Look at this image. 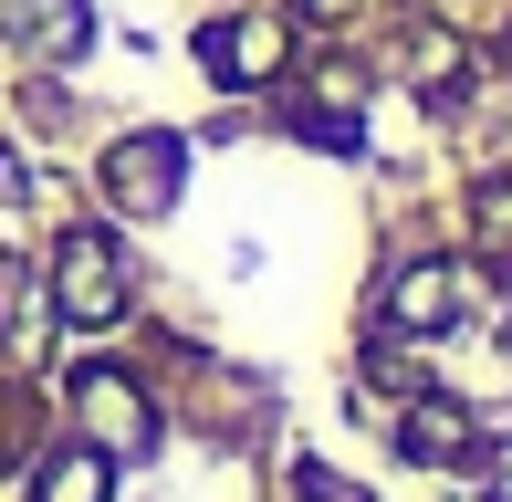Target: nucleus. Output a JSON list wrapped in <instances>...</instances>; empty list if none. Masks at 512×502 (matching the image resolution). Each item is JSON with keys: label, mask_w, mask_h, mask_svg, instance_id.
<instances>
[{"label": "nucleus", "mask_w": 512, "mask_h": 502, "mask_svg": "<svg viewBox=\"0 0 512 502\" xmlns=\"http://www.w3.org/2000/svg\"><path fill=\"white\" fill-rule=\"evenodd\" d=\"M53 304L74 314V325H115V314H126V251L105 231H63L53 241Z\"/></svg>", "instance_id": "f257e3e1"}, {"label": "nucleus", "mask_w": 512, "mask_h": 502, "mask_svg": "<svg viewBox=\"0 0 512 502\" xmlns=\"http://www.w3.org/2000/svg\"><path fill=\"white\" fill-rule=\"evenodd\" d=\"M178 168H189L178 136H115L105 147V199L126 220H157V210H178Z\"/></svg>", "instance_id": "f03ea898"}, {"label": "nucleus", "mask_w": 512, "mask_h": 502, "mask_svg": "<svg viewBox=\"0 0 512 502\" xmlns=\"http://www.w3.org/2000/svg\"><path fill=\"white\" fill-rule=\"evenodd\" d=\"M199 63H209V74H220V84H262L272 63H283V21H272V11H241V21H209V32H199Z\"/></svg>", "instance_id": "7ed1b4c3"}, {"label": "nucleus", "mask_w": 512, "mask_h": 502, "mask_svg": "<svg viewBox=\"0 0 512 502\" xmlns=\"http://www.w3.org/2000/svg\"><path fill=\"white\" fill-rule=\"evenodd\" d=\"M387 325H408V335L460 325V272L450 262H398L387 272Z\"/></svg>", "instance_id": "20e7f679"}, {"label": "nucleus", "mask_w": 512, "mask_h": 502, "mask_svg": "<svg viewBox=\"0 0 512 502\" xmlns=\"http://www.w3.org/2000/svg\"><path fill=\"white\" fill-rule=\"evenodd\" d=\"M74 398H84V419H95V440H105V450H136V440H147V398H136L115 367H84V377H74Z\"/></svg>", "instance_id": "39448f33"}, {"label": "nucleus", "mask_w": 512, "mask_h": 502, "mask_svg": "<svg viewBox=\"0 0 512 502\" xmlns=\"http://www.w3.org/2000/svg\"><path fill=\"white\" fill-rule=\"evenodd\" d=\"M115 492V471H105V450H53V461H42V482H32V502H105Z\"/></svg>", "instance_id": "423d86ee"}, {"label": "nucleus", "mask_w": 512, "mask_h": 502, "mask_svg": "<svg viewBox=\"0 0 512 502\" xmlns=\"http://www.w3.org/2000/svg\"><path fill=\"white\" fill-rule=\"evenodd\" d=\"M398 450H408V461H471V419H460V408H439V398H418L408 429H398Z\"/></svg>", "instance_id": "0eeeda50"}, {"label": "nucleus", "mask_w": 512, "mask_h": 502, "mask_svg": "<svg viewBox=\"0 0 512 502\" xmlns=\"http://www.w3.org/2000/svg\"><path fill=\"white\" fill-rule=\"evenodd\" d=\"M481 241H492V262L512 272V178H502V189H481Z\"/></svg>", "instance_id": "6e6552de"}, {"label": "nucleus", "mask_w": 512, "mask_h": 502, "mask_svg": "<svg viewBox=\"0 0 512 502\" xmlns=\"http://www.w3.org/2000/svg\"><path fill=\"white\" fill-rule=\"evenodd\" d=\"M481 502H512V471H502V482H492V492H481Z\"/></svg>", "instance_id": "1a4fd4ad"}]
</instances>
